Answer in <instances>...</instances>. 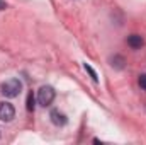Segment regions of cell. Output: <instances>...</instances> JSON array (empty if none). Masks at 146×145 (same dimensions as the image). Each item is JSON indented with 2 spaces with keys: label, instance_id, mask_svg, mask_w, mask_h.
I'll use <instances>...</instances> for the list:
<instances>
[{
  "label": "cell",
  "instance_id": "cell-7",
  "mask_svg": "<svg viewBox=\"0 0 146 145\" xmlns=\"http://www.w3.org/2000/svg\"><path fill=\"white\" fill-rule=\"evenodd\" d=\"M26 108H27V111H31V113L36 108V104H34V94H33V92L27 94V104H26Z\"/></svg>",
  "mask_w": 146,
  "mask_h": 145
},
{
  "label": "cell",
  "instance_id": "cell-1",
  "mask_svg": "<svg viewBox=\"0 0 146 145\" xmlns=\"http://www.w3.org/2000/svg\"><path fill=\"white\" fill-rule=\"evenodd\" d=\"M22 91V82L19 79H9L0 84V92L5 97H17Z\"/></svg>",
  "mask_w": 146,
  "mask_h": 145
},
{
  "label": "cell",
  "instance_id": "cell-5",
  "mask_svg": "<svg viewBox=\"0 0 146 145\" xmlns=\"http://www.w3.org/2000/svg\"><path fill=\"white\" fill-rule=\"evenodd\" d=\"M127 44L133 50H138V48H141L145 44V39L139 36V34H131V36H127Z\"/></svg>",
  "mask_w": 146,
  "mask_h": 145
},
{
  "label": "cell",
  "instance_id": "cell-8",
  "mask_svg": "<svg viewBox=\"0 0 146 145\" xmlns=\"http://www.w3.org/2000/svg\"><path fill=\"white\" fill-rule=\"evenodd\" d=\"M83 67H85V70H87V72L90 73V77H92V79H94L95 82H99V77H97V72H95V70H94V68H92L90 65H87V63H85Z\"/></svg>",
  "mask_w": 146,
  "mask_h": 145
},
{
  "label": "cell",
  "instance_id": "cell-9",
  "mask_svg": "<svg viewBox=\"0 0 146 145\" xmlns=\"http://www.w3.org/2000/svg\"><path fill=\"white\" fill-rule=\"evenodd\" d=\"M138 82H139V87H141L143 91H146V73H141V75H139Z\"/></svg>",
  "mask_w": 146,
  "mask_h": 145
},
{
  "label": "cell",
  "instance_id": "cell-3",
  "mask_svg": "<svg viewBox=\"0 0 146 145\" xmlns=\"http://www.w3.org/2000/svg\"><path fill=\"white\" fill-rule=\"evenodd\" d=\"M14 116H15L14 106H12L10 103H7V101H2V103H0V119L5 121V123H9V121L14 119Z\"/></svg>",
  "mask_w": 146,
  "mask_h": 145
},
{
  "label": "cell",
  "instance_id": "cell-10",
  "mask_svg": "<svg viewBox=\"0 0 146 145\" xmlns=\"http://www.w3.org/2000/svg\"><path fill=\"white\" fill-rule=\"evenodd\" d=\"M3 9H7V3L3 0H0V10H3Z\"/></svg>",
  "mask_w": 146,
  "mask_h": 145
},
{
  "label": "cell",
  "instance_id": "cell-4",
  "mask_svg": "<svg viewBox=\"0 0 146 145\" xmlns=\"http://www.w3.org/2000/svg\"><path fill=\"white\" fill-rule=\"evenodd\" d=\"M49 118H51V121H53V125H56V126H65L66 125V116L63 114V113H60L58 109H54V111H51V114H49Z\"/></svg>",
  "mask_w": 146,
  "mask_h": 145
},
{
  "label": "cell",
  "instance_id": "cell-6",
  "mask_svg": "<svg viewBox=\"0 0 146 145\" xmlns=\"http://www.w3.org/2000/svg\"><path fill=\"white\" fill-rule=\"evenodd\" d=\"M110 65L121 70V68H124V58H122V56H119V55H115V56H112V58H110Z\"/></svg>",
  "mask_w": 146,
  "mask_h": 145
},
{
  "label": "cell",
  "instance_id": "cell-2",
  "mask_svg": "<svg viewBox=\"0 0 146 145\" xmlns=\"http://www.w3.org/2000/svg\"><path fill=\"white\" fill-rule=\"evenodd\" d=\"M54 96H56V92H54V89H53L51 85H42V87L37 91V101H39V104L44 106V108L53 103Z\"/></svg>",
  "mask_w": 146,
  "mask_h": 145
}]
</instances>
